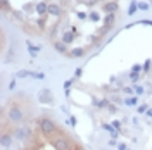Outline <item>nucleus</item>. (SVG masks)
Here are the masks:
<instances>
[{"instance_id": "obj_14", "label": "nucleus", "mask_w": 152, "mask_h": 150, "mask_svg": "<svg viewBox=\"0 0 152 150\" xmlns=\"http://www.w3.org/2000/svg\"><path fill=\"white\" fill-rule=\"evenodd\" d=\"M26 76H35V73H29V71H19L18 78H26Z\"/></svg>"}, {"instance_id": "obj_21", "label": "nucleus", "mask_w": 152, "mask_h": 150, "mask_svg": "<svg viewBox=\"0 0 152 150\" xmlns=\"http://www.w3.org/2000/svg\"><path fill=\"white\" fill-rule=\"evenodd\" d=\"M135 92H137V95H140V93H143V88H142V86H137V88H135Z\"/></svg>"}, {"instance_id": "obj_7", "label": "nucleus", "mask_w": 152, "mask_h": 150, "mask_svg": "<svg viewBox=\"0 0 152 150\" xmlns=\"http://www.w3.org/2000/svg\"><path fill=\"white\" fill-rule=\"evenodd\" d=\"M69 57H83L85 55V50L83 48H73V50H69Z\"/></svg>"}, {"instance_id": "obj_17", "label": "nucleus", "mask_w": 152, "mask_h": 150, "mask_svg": "<svg viewBox=\"0 0 152 150\" xmlns=\"http://www.w3.org/2000/svg\"><path fill=\"white\" fill-rule=\"evenodd\" d=\"M138 9L147 10V9H149V4H145V2H138Z\"/></svg>"}, {"instance_id": "obj_18", "label": "nucleus", "mask_w": 152, "mask_h": 150, "mask_svg": "<svg viewBox=\"0 0 152 150\" xmlns=\"http://www.w3.org/2000/svg\"><path fill=\"white\" fill-rule=\"evenodd\" d=\"M138 112H147V105H145V103H142V105L138 107Z\"/></svg>"}, {"instance_id": "obj_11", "label": "nucleus", "mask_w": 152, "mask_h": 150, "mask_svg": "<svg viewBox=\"0 0 152 150\" xmlns=\"http://www.w3.org/2000/svg\"><path fill=\"white\" fill-rule=\"evenodd\" d=\"M26 45H28V47H29V52H31L33 55H35L37 52H40V47H35V45H33L31 42H26Z\"/></svg>"}, {"instance_id": "obj_19", "label": "nucleus", "mask_w": 152, "mask_h": 150, "mask_svg": "<svg viewBox=\"0 0 152 150\" xmlns=\"http://www.w3.org/2000/svg\"><path fill=\"white\" fill-rule=\"evenodd\" d=\"M130 78H132L133 81H137V79H138V73H135V71H133L132 74H130Z\"/></svg>"}, {"instance_id": "obj_16", "label": "nucleus", "mask_w": 152, "mask_h": 150, "mask_svg": "<svg viewBox=\"0 0 152 150\" xmlns=\"http://www.w3.org/2000/svg\"><path fill=\"white\" fill-rule=\"evenodd\" d=\"M137 7H138V4H137V2H132V7H130V10H128V14H130V16H132L133 12H135V10H137Z\"/></svg>"}, {"instance_id": "obj_15", "label": "nucleus", "mask_w": 152, "mask_h": 150, "mask_svg": "<svg viewBox=\"0 0 152 150\" xmlns=\"http://www.w3.org/2000/svg\"><path fill=\"white\" fill-rule=\"evenodd\" d=\"M104 130H109V133H111V135H113L114 138H116L118 131H114V128H113V126H109V124H104Z\"/></svg>"}, {"instance_id": "obj_26", "label": "nucleus", "mask_w": 152, "mask_h": 150, "mask_svg": "<svg viewBox=\"0 0 152 150\" xmlns=\"http://www.w3.org/2000/svg\"><path fill=\"white\" fill-rule=\"evenodd\" d=\"M104 2H111V0H104Z\"/></svg>"}, {"instance_id": "obj_20", "label": "nucleus", "mask_w": 152, "mask_h": 150, "mask_svg": "<svg viewBox=\"0 0 152 150\" xmlns=\"http://www.w3.org/2000/svg\"><path fill=\"white\" fill-rule=\"evenodd\" d=\"M35 78H38V79H43V78H45V74H43V73H35Z\"/></svg>"}, {"instance_id": "obj_22", "label": "nucleus", "mask_w": 152, "mask_h": 150, "mask_svg": "<svg viewBox=\"0 0 152 150\" xmlns=\"http://www.w3.org/2000/svg\"><path fill=\"white\" fill-rule=\"evenodd\" d=\"M118 150H126V145H124V143H119V145H118Z\"/></svg>"}, {"instance_id": "obj_12", "label": "nucleus", "mask_w": 152, "mask_h": 150, "mask_svg": "<svg viewBox=\"0 0 152 150\" xmlns=\"http://www.w3.org/2000/svg\"><path fill=\"white\" fill-rule=\"evenodd\" d=\"M62 42H64V43H71V42H73V35H71V33H64Z\"/></svg>"}, {"instance_id": "obj_9", "label": "nucleus", "mask_w": 152, "mask_h": 150, "mask_svg": "<svg viewBox=\"0 0 152 150\" xmlns=\"http://www.w3.org/2000/svg\"><path fill=\"white\" fill-rule=\"evenodd\" d=\"M52 97H50V92L48 90H43V93L40 95V102H50Z\"/></svg>"}, {"instance_id": "obj_24", "label": "nucleus", "mask_w": 152, "mask_h": 150, "mask_svg": "<svg viewBox=\"0 0 152 150\" xmlns=\"http://www.w3.org/2000/svg\"><path fill=\"white\" fill-rule=\"evenodd\" d=\"M142 23H143V24H151V26H152V21H151V19H143Z\"/></svg>"}, {"instance_id": "obj_8", "label": "nucleus", "mask_w": 152, "mask_h": 150, "mask_svg": "<svg viewBox=\"0 0 152 150\" xmlns=\"http://www.w3.org/2000/svg\"><path fill=\"white\" fill-rule=\"evenodd\" d=\"M105 26H107V28L111 29L114 26V14H107V16H105Z\"/></svg>"}, {"instance_id": "obj_10", "label": "nucleus", "mask_w": 152, "mask_h": 150, "mask_svg": "<svg viewBox=\"0 0 152 150\" xmlns=\"http://www.w3.org/2000/svg\"><path fill=\"white\" fill-rule=\"evenodd\" d=\"M48 12H50V14H54V16H59V14H61V9H59L57 5L52 4V5H48Z\"/></svg>"}, {"instance_id": "obj_2", "label": "nucleus", "mask_w": 152, "mask_h": 150, "mask_svg": "<svg viewBox=\"0 0 152 150\" xmlns=\"http://www.w3.org/2000/svg\"><path fill=\"white\" fill-rule=\"evenodd\" d=\"M52 147H54L56 150H73L75 149V145H71L69 140L64 138V136H59V138H56V140H52Z\"/></svg>"}, {"instance_id": "obj_23", "label": "nucleus", "mask_w": 152, "mask_h": 150, "mask_svg": "<svg viewBox=\"0 0 152 150\" xmlns=\"http://www.w3.org/2000/svg\"><path fill=\"white\" fill-rule=\"evenodd\" d=\"M113 126L116 128V130H118V131H119V128H121V126H119V122H118V121H114V122H113Z\"/></svg>"}, {"instance_id": "obj_3", "label": "nucleus", "mask_w": 152, "mask_h": 150, "mask_svg": "<svg viewBox=\"0 0 152 150\" xmlns=\"http://www.w3.org/2000/svg\"><path fill=\"white\" fill-rule=\"evenodd\" d=\"M9 119L12 122H18L23 119V111L19 109V107H16V105H12L10 107V111H9Z\"/></svg>"}, {"instance_id": "obj_6", "label": "nucleus", "mask_w": 152, "mask_h": 150, "mask_svg": "<svg viewBox=\"0 0 152 150\" xmlns=\"http://www.w3.org/2000/svg\"><path fill=\"white\" fill-rule=\"evenodd\" d=\"M54 48H56L57 52H61V54H69V52H67L66 50V43H64V42H56V43H54Z\"/></svg>"}, {"instance_id": "obj_5", "label": "nucleus", "mask_w": 152, "mask_h": 150, "mask_svg": "<svg viewBox=\"0 0 152 150\" xmlns=\"http://www.w3.org/2000/svg\"><path fill=\"white\" fill-rule=\"evenodd\" d=\"M10 143H12V135H9L7 131H2V145L7 149L10 147Z\"/></svg>"}, {"instance_id": "obj_13", "label": "nucleus", "mask_w": 152, "mask_h": 150, "mask_svg": "<svg viewBox=\"0 0 152 150\" xmlns=\"http://www.w3.org/2000/svg\"><path fill=\"white\" fill-rule=\"evenodd\" d=\"M124 103H126V105H137V103H138V100H137V97H132V98H126V100H124Z\"/></svg>"}, {"instance_id": "obj_4", "label": "nucleus", "mask_w": 152, "mask_h": 150, "mask_svg": "<svg viewBox=\"0 0 152 150\" xmlns=\"http://www.w3.org/2000/svg\"><path fill=\"white\" fill-rule=\"evenodd\" d=\"M102 9H104V12H107V14H114L116 9H118V4H116V2H105V5Z\"/></svg>"}, {"instance_id": "obj_25", "label": "nucleus", "mask_w": 152, "mask_h": 150, "mask_svg": "<svg viewBox=\"0 0 152 150\" xmlns=\"http://www.w3.org/2000/svg\"><path fill=\"white\" fill-rule=\"evenodd\" d=\"M147 116H149V117H152V109H147Z\"/></svg>"}, {"instance_id": "obj_1", "label": "nucleus", "mask_w": 152, "mask_h": 150, "mask_svg": "<svg viewBox=\"0 0 152 150\" xmlns=\"http://www.w3.org/2000/svg\"><path fill=\"white\" fill-rule=\"evenodd\" d=\"M38 126H40V131L43 133V135H52V133L56 131V122L54 121H50V119H48V117H43V119H40V121H38Z\"/></svg>"}]
</instances>
